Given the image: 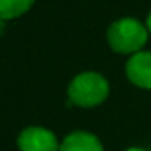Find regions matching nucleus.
Returning a JSON list of instances; mask_svg holds the SVG:
<instances>
[{
    "mask_svg": "<svg viewBox=\"0 0 151 151\" xmlns=\"http://www.w3.org/2000/svg\"><path fill=\"white\" fill-rule=\"evenodd\" d=\"M60 151H104V148L96 135L76 130L63 138L60 143Z\"/></svg>",
    "mask_w": 151,
    "mask_h": 151,
    "instance_id": "39448f33",
    "label": "nucleus"
},
{
    "mask_svg": "<svg viewBox=\"0 0 151 151\" xmlns=\"http://www.w3.org/2000/svg\"><path fill=\"white\" fill-rule=\"evenodd\" d=\"M148 41V29L133 18H122L109 26L107 42L117 54H137Z\"/></svg>",
    "mask_w": 151,
    "mask_h": 151,
    "instance_id": "f03ea898",
    "label": "nucleus"
},
{
    "mask_svg": "<svg viewBox=\"0 0 151 151\" xmlns=\"http://www.w3.org/2000/svg\"><path fill=\"white\" fill-rule=\"evenodd\" d=\"M68 99L78 107H96L109 96V81L96 72L76 75L68 85Z\"/></svg>",
    "mask_w": 151,
    "mask_h": 151,
    "instance_id": "f257e3e1",
    "label": "nucleus"
},
{
    "mask_svg": "<svg viewBox=\"0 0 151 151\" xmlns=\"http://www.w3.org/2000/svg\"><path fill=\"white\" fill-rule=\"evenodd\" d=\"M34 0H0V20H13L31 8Z\"/></svg>",
    "mask_w": 151,
    "mask_h": 151,
    "instance_id": "423d86ee",
    "label": "nucleus"
},
{
    "mask_svg": "<svg viewBox=\"0 0 151 151\" xmlns=\"http://www.w3.org/2000/svg\"><path fill=\"white\" fill-rule=\"evenodd\" d=\"M146 29L151 33V12H150V15H148V18H146Z\"/></svg>",
    "mask_w": 151,
    "mask_h": 151,
    "instance_id": "0eeeda50",
    "label": "nucleus"
},
{
    "mask_svg": "<svg viewBox=\"0 0 151 151\" xmlns=\"http://www.w3.org/2000/svg\"><path fill=\"white\" fill-rule=\"evenodd\" d=\"M20 151H60L55 133L44 127H28L18 137Z\"/></svg>",
    "mask_w": 151,
    "mask_h": 151,
    "instance_id": "7ed1b4c3",
    "label": "nucleus"
},
{
    "mask_svg": "<svg viewBox=\"0 0 151 151\" xmlns=\"http://www.w3.org/2000/svg\"><path fill=\"white\" fill-rule=\"evenodd\" d=\"M125 73L132 85L151 89V52H137L128 59Z\"/></svg>",
    "mask_w": 151,
    "mask_h": 151,
    "instance_id": "20e7f679",
    "label": "nucleus"
},
{
    "mask_svg": "<svg viewBox=\"0 0 151 151\" xmlns=\"http://www.w3.org/2000/svg\"><path fill=\"white\" fill-rule=\"evenodd\" d=\"M125 151H146V150H143V148H128Z\"/></svg>",
    "mask_w": 151,
    "mask_h": 151,
    "instance_id": "6e6552de",
    "label": "nucleus"
},
{
    "mask_svg": "<svg viewBox=\"0 0 151 151\" xmlns=\"http://www.w3.org/2000/svg\"><path fill=\"white\" fill-rule=\"evenodd\" d=\"M150 151H151V150H150Z\"/></svg>",
    "mask_w": 151,
    "mask_h": 151,
    "instance_id": "1a4fd4ad",
    "label": "nucleus"
}]
</instances>
